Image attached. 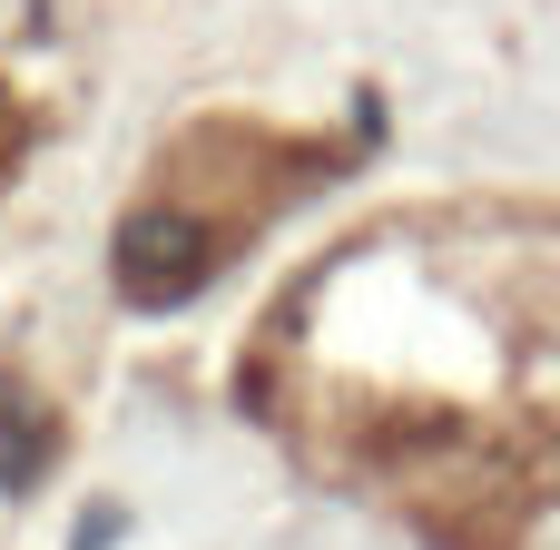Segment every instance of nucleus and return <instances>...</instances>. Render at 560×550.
Returning <instances> with one entry per match:
<instances>
[{
	"mask_svg": "<svg viewBox=\"0 0 560 550\" xmlns=\"http://www.w3.org/2000/svg\"><path fill=\"white\" fill-rule=\"evenodd\" d=\"M345 167L335 138H295L266 118H187L158 157L138 207L118 217V295L128 305H187L226 276V256H246L295 197H315Z\"/></svg>",
	"mask_w": 560,
	"mask_h": 550,
	"instance_id": "f03ea898",
	"label": "nucleus"
},
{
	"mask_svg": "<svg viewBox=\"0 0 560 550\" xmlns=\"http://www.w3.org/2000/svg\"><path fill=\"white\" fill-rule=\"evenodd\" d=\"M236 403L443 550H522L560 502V217L423 207L285 285Z\"/></svg>",
	"mask_w": 560,
	"mask_h": 550,
	"instance_id": "f257e3e1",
	"label": "nucleus"
},
{
	"mask_svg": "<svg viewBox=\"0 0 560 550\" xmlns=\"http://www.w3.org/2000/svg\"><path fill=\"white\" fill-rule=\"evenodd\" d=\"M20 138H30V128H20V98L0 89V187H10V167H20Z\"/></svg>",
	"mask_w": 560,
	"mask_h": 550,
	"instance_id": "7ed1b4c3",
	"label": "nucleus"
}]
</instances>
